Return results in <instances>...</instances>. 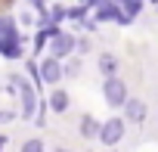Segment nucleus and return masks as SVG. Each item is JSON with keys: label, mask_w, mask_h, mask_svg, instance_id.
<instances>
[{"label": "nucleus", "mask_w": 158, "mask_h": 152, "mask_svg": "<svg viewBox=\"0 0 158 152\" xmlns=\"http://www.w3.org/2000/svg\"><path fill=\"white\" fill-rule=\"evenodd\" d=\"M0 56L25 59V37L19 31V19H13V16H0Z\"/></svg>", "instance_id": "obj_1"}, {"label": "nucleus", "mask_w": 158, "mask_h": 152, "mask_svg": "<svg viewBox=\"0 0 158 152\" xmlns=\"http://www.w3.org/2000/svg\"><path fill=\"white\" fill-rule=\"evenodd\" d=\"M87 13H90V6H87V3H71V6H68V22H74V25H81L84 19H90Z\"/></svg>", "instance_id": "obj_11"}, {"label": "nucleus", "mask_w": 158, "mask_h": 152, "mask_svg": "<svg viewBox=\"0 0 158 152\" xmlns=\"http://www.w3.org/2000/svg\"><path fill=\"white\" fill-rule=\"evenodd\" d=\"M28 6H31L37 16H47V13H50V3H47V0H28Z\"/></svg>", "instance_id": "obj_18"}, {"label": "nucleus", "mask_w": 158, "mask_h": 152, "mask_svg": "<svg viewBox=\"0 0 158 152\" xmlns=\"http://www.w3.org/2000/svg\"><path fill=\"white\" fill-rule=\"evenodd\" d=\"M81 74V59H68L65 62V78H77Z\"/></svg>", "instance_id": "obj_17"}, {"label": "nucleus", "mask_w": 158, "mask_h": 152, "mask_svg": "<svg viewBox=\"0 0 158 152\" xmlns=\"http://www.w3.org/2000/svg\"><path fill=\"white\" fill-rule=\"evenodd\" d=\"M74 3H87V0H74Z\"/></svg>", "instance_id": "obj_23"}, {"label": "nucleus", "mask_w": 158, "mask_h": 152, "mask_svg": "<svg viewBox=\"0 0 158 152\" xmlns=\"http://www.w3.org/2000/svg\"><path fill=\"white\" fill-rule=\"evenodd\" d=\"M50 56H56V59H68L71 53H77V37L71 34V31H59L53 40H50Z\"/></svg>", "instance_id": "obj_4"}, {"label": "nucleus", "mask_w": 158, "mask_h": 152, "mask_svg": "<svg viewBox=\"0 0 158 152\" xmlns=\"http://www.w3.org/2000/svg\"><path fill=\"white\" fill-rule=\"evenodd\" d=\"M124 133H127V118H109V121H102V127H99V143L118 146V143L124 140Z\"/></svg>", "instance_id": "obj_3"}, {"label": "nucleus", "mask_w": 158, "mask_h": 152, "mask_svg": "<svg viewBox=\"0 0 158 152\" xmlns=\"http://www.w3.org/2000/svg\"><path fill=\"white\" fill-rule=\"evenodd\" d=\"M149 3H158V0H149Z\"/></svg>", "instance_id": "obj_24"}, {"label": "nucleus", "mask_w": 158, "mask_h": 152, "mask_svg": "<svg viewBox=\"0 0 158 152\" xmlns=\"http://www.w3.org/2000/svg\"><path fill=\"white\" fill-rule=\"evenodd\" d=\"M124 118H127V121H143V118H146V103L130 96V99L124 103Z\"/></svg>", "instance_id": "obj_10"}, {"label": "nucleus", "mask_w": 158, "mask_h": 152, "mask_svg": "<svg viewBox=\"0 0 158 152\" xmlns=\"http://www.w3.org/2000/svg\"><path fill=\"white\" fill-rule=\"evenodd\" d=\"M65 19H68V6L53 3V6H50V22H56V25H59V22H65Z\"/></svg>", "instance_id": "obj_12"}, {"label": "nucleus", "mask_w": 158, "mask_h": 152, "mask_svg": "<svg viewBox=\"0 0 158 152\" xmlns=\"http://www.w3.org/2000/svg\"><path fill=\"white\" fill-rule=\"evenodd\" d=\"M53 152H68V149H62V146H59V149H53Z\"/></svg>", "instance_id": "obj_22"}, {"label": "nucleus", "mask_w": 158, "mask_h": 152, "mask_svg": "<svg viewBox=\"0 0 158 152\" xmlns=\"http://www.w3.org/2000/svg\"><path fill=\"white\" fill-rule=\"evenodd\" d=\"M44 47H50V34H47L44 28H37V31H34V56L44 53Z\"/></svg>", "instance_id": "obj_13"}, {"label": "nucleus", "mask_w": 158, "mask_h": 152, "mask_svg": "<svg viewBox=\"0 0 158 152\" xmlns=\"http://www.w3.org/2000/svg\"><path fill=\"white\" fill-rule=\"evenodd\" d=\"M102 96H106V103L112 106V109H124V103L130 99V90H127V81L124 78H106L102 81Z\"/></svg>", "instance_id": "obj_2"}, {"label": "nucleus", "mask_w": 158, "mask_h": 152, "mask_svg": "<svg viewBox=\"0 0 158 152\" xmlns=\"http://www.w3.org/2000/svg\"><path fill=\"white\" fill-rule=\"evenodd\" d=\"M40 78H44V84L59 87V81L65 78V65H62V59H56V56H44V59H40Z\"/></svg>", "instance_id": "obj_5"}, {"label": "nucleus", "mask_w": 158, "mask_h": 152, "mask_svg": "<svg viewBox=\"0 0 158 152\" xmlns=\"http://www.w3.org/2000/svg\"><path fill=\"white\" fill-rule=\"evenodd\" d=\"M47 146H44V140H37V137H31V140H25L22 143V149L19 152H44Z\"/></svg>", "instance_id": "obj_14"}, {"label": "nucleus", "mask_w": 158, "mask_h": 152, "mask_svg": "<svg viewBox=\"0 0 158 152\" xmlns=\"http://www.w3.org/2000/svg\"><path fill=\"white\" fill-rule=\"evenodd\" d=\"M99 127H102V121H96L93 115H81V124H77V133H81L84 140H99Z\"/></svg>", "instance_id": "obj_7"}, {"label": "nucleus", "mask_w": 158, "mask_h": 152, "mask_svg": "<svg viewBox=\"0 0 158 152\" xmlns=\"http://www.w3.org/2000/svg\"><path fill=\"white\" fill-rule=\"evenodd\" d=\"M47 106H50V112H56V115H65V112H68V106H71V96H68L62 87H56V90L47 96Z\"/></svg>", "instance_id": "obj_6"}, {"label": "nucleus", "mask_w": 158, "mask_h": 152, "mask_svg": "<svg viewBox=\"0 0 158 152\" xmlns=\"http://www.w3.org/2000/svg\"><path fill=\"white\" fill-rule=\"evenodd\" d=\"M19 25H22V28H37L34 13H31V10H22V13H19Z\"/></svg>", "instance_id": "obj_16"}, {"label": "nucleus", "mask_w": 158, "mask_h": 152, "mask_svg": "<svg viewBox=\"0 0 158 152\" xmlns=\"http://www.w3.org/2000/svg\"><path fill=\"white\" fill-rule=\"evenodd\" d=\"M90 47H93V44H90V37H77V53H81V56H84V53H90Z\"/></svg>", "instance_id": "obj_19"}, {"label": "nucleus", "mask_w": 158, "mask_h": 152, "mask_svg": "<svg viewBox=\"0 0 158 152\" xmlns=\"http://www.w3.org/2000/svg\"><path fill=\"white\" fill-rule=\"evenodd\" d=\"M13 118H16L13 112H0V121H13Z\"/></svg>", "instance_id": "obj_20"}, {"label": "nucleus", "mask_w": 158, "mask_h": 152, "mask_svg": "<svg viewBox=\"0 0 158 152\" xmlns=\"http://www.w3.org/2000/svg\"><path fill=\"white\" fill-rule=\"evenodd\" d=\"M96 68H99L102 78H115L121 65H118V59H115L112 53H99V56H96Z\"/></svg>", "instance_id": "obj_8"}, {"label": "nucleus", "mask_w": 158, "mask_h": 152, "mask_svg": "<svg viewBox=\"0 0 158 152\" xmlns=\"http://www.w3.org/2000/svg\"><path fill=\"white\" fill-rule=\"evenodd\" d=\"M118 16H121V6L118 3H102V6H96V13H93V19L102 25V22H118Z\"/></svg>", "instance_id": "obj_9"}, {"label": "nucleus", "mask_w": 158, "mask_h": 152, "mask_svg": "<svg viewBox=\"0 0 158 152\" xmlns=\"http://www.w3.org/2000/svg\"><path fill=\"white\" fill-rule=\"evenodd\" d=\"M3 146H6V137H0V152H3Z\"/></svg>", "instance_id": "obj_21"}, {"label": "nucleus", "mask_w": 158, "mask_h": 152, "mask_svg": "<svg viewBox=\"0 0 158 152\" xmlns=\"http://www.w3.org/2000/svg\"><path fill=\"white\" fill-rule=\"evenodd\" d=\"M121 10L127 13V16H139V10H143V0H124V3H121Z\"/></svg>", "instance_id": "obj_15"}]
</instances>
